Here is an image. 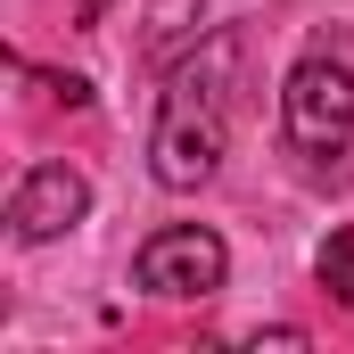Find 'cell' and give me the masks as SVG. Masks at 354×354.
Masks as SVG:
<instances>
[{
	"label": "cell",
	"mask_w": 354,
	"mask_h": 354,
	"mask_svg": "<svg viewBox=\"0 0 354 354\" xmlns=\"http://www.w3.org/2000/svg\"><path fill=\"white\" fill-rule=\"evenodd\" d=\"M50 91H58L66 107H91V83H83V75H50Z\"/></svg>",
	"instance_id": "obj_6"
},
{
	"label": "cell",
	"mask_w": 354,
	"mask_h": 354,
	"mask_svg": "<svg viewBox=\"0 0 354 354\" xmlns=\"http://www.w3.org/2000/svg\"><path fill=\"white\" fill-rule=\"evenodd\" d=\"M280 132H288V149L305 165H330V157L354 149V66L346 58L313 50V58L288 66V83H280Z\"/></svg>",
	"instance_id": "obj_2"
},
{
	"label": "cell",
	"mask_w": 354,
	"mask_h": 354,
	"mask_svg": "<svg viewBox=\"0 0 354 354\" xmlns=\"http://www.w3.org/2000/svg\"><path fill=\"white\" fill-rule=\"evenodd\" d=\"M231 272V248L206 231V223H165L140 256H132V280L149 297H214Z\"/></svg>",
	"instance_id": "obj_3"
},
{
	"label": "cell",
	"mask_w": 354,
	"mask_h": 354,
	"mask_svg": "<svg viewBox=\"0 0 354 354\" xmlns=\"http://www.w3.org/2000/svg\"><path fill=\"white\" fill-rule=\"evenodd\" d=\"M313 272H322V288H330L338 305H354V231H330L322 256H313Z\"/></svg>",
	"instance_id": "obj_5"
},
{
	"label": "cell",
	"mask_w": 354,
	"mask_h": 354,
	"mask_svg": "<svg viewBox=\"0 0 354 354\" xmlns=\"http://www.w3.org/2000/svg\"><path fill=\"white\" fill-rule=\"evenodd\" d=\"M231 58H239V41L214 33L165 91L157 132H149V174L165 189H206L223 165V149H231Z\"/></svg>",
	"instance_id": "obj_1"
},
{
	"label": "cell",
	"mask_w": 354,
	"mask_h": 354,
	"mask_svg": "<svg viewBox=\"0 0 354 354\" xmlns=\"http://www.w3.org/2000/svg\"><path fill=\"white\" fill-rule=\"evenodd\" d=\"M83 214H91V181L75 174V165H33V174L8 189V231H17L25 248H41V239H66Z\"/></svg>",
	"instance_id": "obj_4"
}]
</instances>
